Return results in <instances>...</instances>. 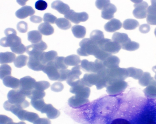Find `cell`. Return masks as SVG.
<instances>
[{"label":"cell","instance_id":"1","mask_svg":"<svg viewBox=\"0 0 156 124\" xmlns=\"http://www.w3.org/2000/svg\"><path fill=\"white\" fill-rule=\"evenodd\" d=\"M79 45L80 47L77 49V53L81 56H94L99 48L97 44L89 38L83 39Z\"/></svg>","mask_w":156,"mask_h":124},{"label":"cell","instance_id":"2","mask_svg":"<svg viewBox=\"0 0 156 124\" xmlns=\"http://www.w3.org/2000/svg\"><path fill=\"white\" fill-rule=\"evenodd\" d=\"M7 97L9 103L22 108H25L30 106V103L26 100L27 97L19 89L10 90Z\"/></svg>","mask_w":156,"mask_h":124},{"label":"cell","instance_id":"3","mask_svg":"<svg viewBox=\"0 0 156 124\" xmlns=\"http://www.w3.org/2000/svg\"><path fill=\"white\" fill-rule=\"evenodd\" d=\"M36 82L35 80L30 76L22 78L20 79L19 89L28 97L34 89Z\"/></svg>","mask_w":156,"mask_h":124},{"label":"cell","instance_id":"4","mask_svg":"<svg viewBox=\"0 0 156 124\" xmlns=\"http://www.w3.org/2000/svg\"><path fill=\"white\" fill-rule=\"evenodd\" d=\"M97 44L101 49L112 54L118 53L121 48L120 45L107 38H105Z\"/></svg>","mask_w":156,"mask_h":124},{"label":"cell","instance_id":"5","mask_svg":"<svg viewBox=\"0 0 156 124\" xmlns=\"http://www.w3.org/2000/svg\"><path fill=\"white\" fill-rule=\"evenodd\" d=\"M135 3L133 6L135 8L133 14L134 16L137 19L146 18L147 15V9L148 4L143 0H132Z\"/></svg>","mask_w":156,"mask_h":124},{"label":"cell","instance_id":"6","mask_svg":"<svg viewBox=\"0 0 156 124\" xmlns=\"http://www.w3.org/2000/svg\"><path fill=\"white\" fill-rule=\"evenodd\" d=\"M126 73V69L124 68L119 67L114 68L108 69L107 86L113 81L124 79Z\"/></svg>","mask_w":156,"mask_h":124},{"label":"cell","instance_id":"7","mask_svg":"<svg viewBox=\"0 0 156 124\" xmlns=\"http://www.w3.org/2000/svg\"><path fill=\"white\" fill-rule=\"evenodd\" d=\"M81 68V65H79L73 67L70 70L66 81L71 87L80 84V76L82 74L80 71Z\"/></svg>","mask_w":156,"mask_h":124},{"label":"cell","instance_id":"8","mask_svg":"<svg viewBox=\"0 0 156 124\" xmlns=\"http://www.w3.org/2000/svg\"><path fill=\"white\" fill-rule=\"evenodd\" d=\"M64 17L74 23L78 24L81 22L87 21L88 19L89 16L85 12L76 13L71 9L64 15Z\"/></svg>","mask_w":156,"mask_h":124},{"label":"cell","instance_id":"9","mask_svg":"<svg viewBox=\"0 0 156 124\" xmlns=\"http://www.w3.org/2000/svg\"><path fill=\"white\" fill-rule=\"evenodd\" d=\"M126 83L122 80H115L106 87V92L109 95H114L122 92L126 87Z\"/></svg>","mask_w":156,"mask_h":124},{"label":"cell","instance_id":"10","mask_svg":"<svg viewBox=\"0 0 156 124\" xmlns=\"http://www.w3.org/2000/svg\"><path fill=\"white\" fill-rule=\"evenodd\" d=\"M42 71L47 75L51 80L58 81L59 78V70L55 66L53 61L45 64Z\"/></svg>","mask_w":156,"mask_h":124},{"label":"cell","instance_id":"11","mask_svg":"<svg viewBox=\"0 0 156 124\" xmlns=\"http://www.w3.org/2000/svg\"><path fill=\"white\" fill-rule=\"evenodd\" d=\"M69 91L76 96L86 99L89 98L90 93L89 87L81 85L72 87Z\"/></svg>","mask_w":156,"mask_h":124},{"label":"cell","instance_id":"12","mask_svg":"<svg viewBox=\"0 0 156 124\" xmlns=\"http://www.w3.org/2000/svg\"><path fill=\"white\" fill-rule=\"evenodd\" d=\"M21 43V39L16 35H11L3 37L0 41V45L5 47L11 48Z\"/></svg>","mask_w":156,"mask_h":124},{"label":"cell","instance_id":"13","mask_svg":"<svg viewBox=\"0 0 156 124\" xmlns=\"http://www.w3.org/2000/svg\"><path fill=\"white\" fill-rule=\"evenodd\" d=\"M98 80L97 73H86L80 79V85L90 87L93 85L95 86Z\"/></svg>","mask_w":156,"mask_h":124},{"label":"cell","instance_id":"14","mask_svg":"<svg viewBox=\"0 0 156 124\" xmlns=\"http://www.w3.org/2000/svg\"><path fill=\"white\" fill-rule=\"evenodd\" d=\"M151 5L147 9L146 21L151 25H156V0L151 1Z\"/></svg>","mask_w":156,"mask_h":124},{"label":"cell","instance_id":"15","mask_svg":"<svg viewBox=\"0 0 156 124\" xmlns=\"http://www.w3.org/2000/svg\"><path fill=\"white\" fill-rule=\"evenodd\" d=\"M44 65L40 58L29 56L27 65L29 68L36 71H41Z\"/></svg>","mask_w":156,"mask_h":124},{"label":"cell","instance_id":"16","mask_svg":"<svg viewBox=\"0 0 156 124\" xmlns=\"http://www.w3.org/2000/svg\"><path fill=\"white\" fill-rule=\"evenodd\" d=\"M41 113H46L48 118L55 119L60 115V111L54 108L51 104H46L41 112Z\"/></svg>","mask_w":156,"mask_h":124},{"label":"cell","instance_id":"17","mask_svg":"<svg viewBox=\"0 0 156 124\" xmlns=\"http://www.w3.org/2000/svg\"><path fill=\"white\" fill-rule=\"evenodd\" d=\"M117 10L116 6L114 4L110 3L107 5L102 10L101 17L105 19L110 20L114 16V13Z\"/></svg>","mask_w":156,"mask_h":124},{"label":"cell","instance_id":"18","mask_svg":"<svg viewBox=\"0 0 156 124\" xmlns=\"http://www.w3.org/2000/svg\"><path fill=\"white\" fill-rule=\"evenodd\" d=\"M35 13V11L32 7L26 5L22 7L15 13L16 16L18 18L23 19L29 16H32Z\"/></svg>","mask_w":156,"mask_h":124},{"label":"cell","instance_id":"19","mask_svg":"<svg viewBox=\"0 0 156 124\" xmlns=\"http://www.w3.org/2000/svg\"><path fill=\"white\" fill-rule=\"evenodd\" d=\"M89 101L88 99L83 98L75 95L69 98L68 104L71 107L76 108L85 104Z\"/></svg>","mask_w":156,"mask_h":124},{"label":"cell","instance_id":"20","mask_svg":"<svg viewBox=\"0 0 156 124\" xmlns=\"http://www.w3.org/2000/svg\"><path fill=\"white\" fill-rule=\"evenodd\" d=\"M122 27V23L119 20L113 18L105 24L104 28L107 32H113L120 29Z\"/></svg>","mask_w":156,"mask_h":124},{"label":"cell","instance_id":"21","mask_svg":"<svg viewBox=\"0 0 156 124\" xmlns=\"http://www.w3.org/2000/svg\"><path fill=\"white\" fill-rule=\"evenodd\" d=\"M51 7L60 13L64 15L70 10V7L67 4L60 0H56L52 2Z\"/></svg>","mask_w":156,"mask_h":124},{"label":"cell","instance_id":"22","mask_svg":"<svg viewBox=\"0 0 156 124\" xmlns=\"http://www.w3.org/2000/svg\"><path fill=\"white\" fill-rule=\"evenodd\" d=\"M120 60L117 57L111 55L103 61L105 67L108 69H112L119 67Z\"/></svg>","mask_w":156,"mask_h":124},{"label":"cell","instance_id":"23","mask_svg":"<svg viewBox=\"0 0 156 124\" xmlns=\"http://www.w3.org/2000/svg\"><path fill=\"white\" fill-rule=\"evenodd\" d=\"M2 80L3 84L7 87L16 89L19 87L20 80L11 75L5 77Z\"/></svg>","mask_w":156,"mask_h":124},{"label":"cell","instance_id":"24","mask_svg":"<svg viewBox=\"0 0 156 124\" xmlns=\"http://www.w3.org/2000/svg\"><path fill=\"white\" fill-rule=\"evenodd\" d=\"M106 67L103 61L97 59L94 62L90 61L89 71L90 73H97Z\"/></svg>","mask_w":156,"mask_h":124},{"label":"cell","instance_id":"25","mask_svg":"<svg viewBox=\"0 0 156 124\" xmlns=\"http://www.w3.org/2000/svg\"><path fill=\"white\" fill-rule=\"evenodd\" d=\"M130 39L126 34L119 32L114 33L112 37V40L121 46Z\"/></svg>","mask_w":156,"mask_h":124},{"label":"cell","instance_id":"26","mask_svg":"<svg viewBox=\"0 0 156 124\" xmlns=\"http://www.w3.org/2000/svg\"><path fill=\"white\" fill-rule=\"evenodd\" d=\"M57 55V53L54 50L47 52H44L41 56L40 60L42 63L45 65L50 62L54 61Z\"/></svg>","mask_w":156,"mask_h":124},{"label":"cell","instance_id":"27","mask_svg":"<svg viewBox=\"0 0 156 124\" xmlns=\"http://www.w3.org/2000/svg\"><path fill=\"white\" fill-rule=\"evenodd\" d=\"M16 57V55L12 52H1L0 53V63L5 64L11 63L14 61Z\"/></svg>","mask_w":156,"mask_h":124},{"label":"cell","instance_id":"28","mask_svg":"<svg viewBox=\"0 0 156 124\" xmlns=\"http://www.w3.org/2000/svg\"><path fill=\"white\" fill-rule=\"evenodd\" d=\"M38 30L41 34L44 35H49L54 32L53 27L49 24L43 23L40 24L38 27Z\"/></svg>","mask_w":156,"mask_h":124},{"label":"cell","instance_id":"29","mask_svg":"<svg viewBox=\"0 0 156 124\" xmlns=\"http://www.w3.org/2000/svg\"><path fill=\"white\" fill-rule=\"evenodd\" d=\"M28 41L32 44H35L42 40V35L40 32L37 30H33L27 33Z\"/></svg>","mask_w":156,"mask_h":124},{"label":"cell","instance_id":"30","mask_svg":"<svg viewBox=\"0 0 156 124\" xmlns=\"http://www.w3.org/2000/svg\"><path fill=\"white\" fill-rule=\"evenodd\" d=\"M71 30L74 36L78 38H83L86 34V29L84 27L75 25L72 27Z\"/></svg>","mask_w":156,"mask_h":124},{"label":"cell","instance_id":"31","mask_svg":"<svg viewBox=\"0 0 156 124\" xmlns=\"http://www.w3.org/2000/svg\"><path fill=\"white\" fill-rule=\"evenodd\" d=\"M64 62L68 66H76L81 63L80 57L75 54H72L65 57Z\"/></svg>","mask_w":156,"mask_h":124},{"label":"cell","instance_id":"32","mask_svg":"<svg viewBox=\"0 0 156 124\" xmlns=\"http://www.w3.org/2000/svg\"><path fill=\"white\" fill-rule=\"evenodd\" d=\"M139 25V23L136 20L128 19L123 21L122 27L126 30H132L135 29Z\"/></svg>","mask_w":156,"mask_h":124},{"label":"cell","instance_id":"33","mask_svg":"<svg viewBox=\"0 0 156 124\" xmlns=\"http://www.w3.org/2000/svg\"><path fill=\"white\" fill-rule=\"evenodd\" d=\"M55 23L59 28L63 30H68L71 26L70 22L68 20L64 18L57 19Z\"/></svg>","mask_w":156,"mask_h":124},{"label":"cell","instance_id":"34","mask_svg":"<svg viewBox=\"0 0 156 124\" xmlns=\"http://www.w3.org/2000/svg\"><path fill=\"white\" fill-rule=\"evenodd\" d=\"M104 38L103 32L100 30H94L90 35V39L97 44Z\"/></svg>","mask_w":156,"mask_h":124},{"label":"cell","instance_id":"35","mask_svg":"<svg viewBox=\"0 0 156 124\" xmlns=\"http://www.w3.org/2000/svg\"><path fill=\"white\" fill-rule=\"evenodd\" d=\"M140 47L139 43L131 41V39L125 43L121 46V48L123 49L129 51H134L138 49Z\"/></svg>","mask_w":156,"mask_h":124},{"label":"cell","instance_id":"36","mask_svg":"<svg viewBox=\"0 0 156 124\" xmlns=\"http://www.w3.org/2000/svg\"><path fill=\"white\" fill-rule=\"evenodd\" d=\"M28 59V57L25 55L18 56L13 62L14 64L16 67L21 68L26 65Z\"/></svg>","mask_w":156,"mask_h":124},{"label":"cell","instance_id":"37","mask_svg":"<svg viewBox=\"0 0 156 124\" xmlns=\"http://www.w3.org/2000/svg\"><path fill=\"white\" fill-rule=\"evenodd\" d=\"M12 68L8 64L1 65L0 67V78L3 80L5 77L11 75Z\"/></svg>","mask_w":156,"mask_h":124},{"label":"cell","instance_id":"38","mask_svg":"<svg viewBox=\"0 0 156 124\" xmlns=\"http://www.w3.org/2000/svg\"><path fill=\"white\" fill-rule=\"evenodd\" d=\"M65 58L63 57L57 56L53 61L55 66L59 70L67 69L68 67L64 62Z\"/></svg>","mask_w":156,"mask_h":124},{"label":"cell","instance_id":"39","mask_svg":"<svg viewBox=\"0 0 156 124\" xmlns=\"http://www.w3.org/2000/svg\"><path fill=\"white\" fill-rule=\"evenodd\" d=\"M31 105L36 110L41 112L46 105L43 98L31 100Z\"/></svg>","mask_w":156,"mask_h":124},{"label":"cell","instance_id":"40","mask_svg":"<svg viewBox=\"0 0 156 124\" xmlns=\"http://www.w3.org/2000/svg\"><path fill=\"white\" fill-rule=\"evenodd\" d=\"M45 94L46 93L44 91L34 89L28 98L30 99L31 100L42 99L44 97Z\"/></svg>","mask_w":156,"mask_h":124},{"label":"cell","instance_id":"41","mask_svg":"<svg viewBox=\"0 0 156 124\" xmlns=\"http://www.w3.org/2000/svg\"><path fill=\"white\" fill-rule=\"evenodd\" d=\"M50 86L49 82L45 81L36 82L34 86V89L44 91L48 89Z\"/></svg>","mask_w":156,"mask_h":124},{"label":"cell","instance_id":"42","mask_svg":"<svg viewBox=\"0 0 156 124\" xmlns=\"http://www.w3.org/2000/svg\"><path fill=\"white\" fill-rule=\"evenodd\" d=\"M112 55V54L104 51L99 48L94 56L97 59L104 61Z\"/></svg>","mask_w":156,"mask_h":124},{"label":"cell","instance_id":"43","mask_svg":"<svg viewBox=\"0 0 156 124\" xmlns=\"http://www.w3.org/2000/svg\"><path fill=\"white\" fill-rule=\"evenodd\" d=\"M10 48L13 53L17 54L23 53L26 51V47L22 43Z\"/></svg>","mask_w":156,"mask_h":124},{"label":"cell","instance_id":"44","mask_svg":"<svg viewBox=\"0 0 156 124\" xmlns=\"http://www.w3.org/2000/svg\"><path fill=\"white\" fill-rule=\"evenodd\" d=\"M57 19L56 17L50 13H45L43 17V21L49 24H54Z\"/></svg>","mask_w":156,"mask_h":124},{"label":"cell","instance_id":"45","mask_svg":"<svg viewBox=\"0 0 156 124\" xmlns=\"http://www.w3.org/2000/svg\"><path fill=\"white\" fill-rule=\"evenodd\" d=\"M32 45L36 49L41 52H44L43 51L47 48V45L42 40L37 43L32 44Z\"/></svg>","mask_w":156,"mask_h":124},{"label":"cell","instance_id":"46","mask_svg":"<svg viewBox=\"0 0 156 124\" xmlns=\"http://www.w3.org/2000/svg\"><path fill=\"white\" fill-rule=\"evenodd\" d=\"M16 28L18 31L20 32L26 33L28 29L27 24L24 21L19 22L17 24Z\"/></svg>","mask_w":156,"mask_h":124},{"label":"cell","instance_id":"47","mask_svg":"<svg viewBox=\"0 0 156 124\" xmlns=\"http://www.w3.org/2000/svg\"><path fill=\"white\" fill-rule=\"evenodd\" d=\"M70 71V70L68 69L59 70L60 77L58 81L60 82L66 81Z\"/></svg>","mask_w":156,"mask_h":124},{"label":"cell","instance_id":"48","mask_svg":"<svg viewBox=\"0 0 156 124\" xmlns=\"http://www.w3.org/2000/svg\"><path fill=\"white\" fill-rule=\"evenodd\" d=\"M47 3L44 0H39L37 1L35 3V8L39 10H44L47 8Z\"/></svg>","mask_w":156,"mask_h":124},{"label":"cell","instance_id":"49","mask_svg":"<svg viewBox=\"0 0 156 124\" xmlns=\"http://www.w3.org/2000/svg\"><path fill=\"white\" fill-rule=\"evenodd\" d=\"M64 88L63 84L60 82H55L52 84L51 87V90L55 92H58L61 91Z\"/></svg>","mask_w":156,"mask_h":124},{"label":"cell","instance_id":"50","mask_svg":"<svg viewBox=\"0 0 156 124\" xmlns=\"http://www.w3.org/2000/svg\"><path fill=\"white\" fill-rule=\"evenodd\" d=\"M110 3L109 0H98L96 1L95 4L98 9L102 10L107 5Z\"/></svg>","mask_w":156,"mask_h":124},{"label":"cell","instance_id":"51","mask_svg":"<svg viewBox=\"0 0 156 124\" xmlns=\"http://www.w3.org/2000/svg\"><path fill=\"white\" fill-rule=\"evenodd\" d=\"M13 122L11 118L4 115H0V124H9Z\"/></svg>","mask_w":156,"mask_h":124},{"label":"cell","instance_id":"52","mask_svg":"<svg viewBox=\"0 0 156 124\" xmlns=\"http://www.w3.org/2000/svg\"><path fill=\"white\" fill-rule=\"evenodd\" d=\"M33 123V124H51V122L49 119L46 118H39L35 121Z\"/></svg>","mask_w":156,"mask_h":124},{"label":"cell","instance_id":"53","mask_svg":"<svg viewBox=\"0 0 156 124\" xmlns=\"http://www.w3.org/2000/svg\"><path fill=\"white\" fill-rule=\"evenodd\" d=\"M139 29L140 32L145 34L149 31L150 30V27L149 24H144L140 26Z\"/></svg>","mask_w":156,"mask_h":124},{"label":"cell","instance_id":"54","mask_svg":"<svg viewBox=\"0 0 156 124\" xmlns=\"http://www.w3.org/2000/svg\"><path fill=\"white\" fill-rule=\"evenodd\" d=\"M30 19L31 22L35 23H40L42 20V19L41 17L36 15L31 16L30 17Z\"/></svg>","mask_w":156,"mask_h":124},{"label":"cell","instance_id":"55","mask_svg":"<svg viewBox=\"0 0 156 124\" xmlns=\"http://www.w3.org/2000/svg\"><path fill=\"white\" fill-rule=\"evenodd\" d=\"M4 33L6 36L17 34L16 31L13 28H8L6 29L4 31Z\"/></svg>","mask_w":156,"mask_h":124},{"label":"cell","instance_id":"56","mask_svg":"<svg viewBox=\"0 0 156 124\" xmlns=\"http://www.w3.org/2000/svg\"><path fill=\"white\" fill-rule=\"evenodd\" d=\"M9 124H26V123L23 122H11Z\"/></svg>","mask_w":156,"mask_h":124},{"label":"cell","instance_id":"57","mask_svg":"<svg viewBox=\"0 0 156 124\" xmlns=\"http://www.w3.org/2000/svg\"><path fill=\"white\" fill-rule=\"evenodd\" d=\"M154 35L156 37V28H155L154 30Z\"/></svg>","mask_w":156,"mask_h":124}]
</instances>
